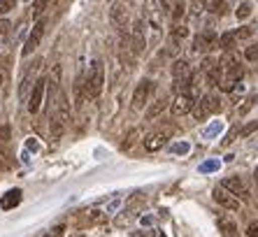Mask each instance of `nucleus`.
<instances>
[{"mask_svg": "<svg viewBox=\"0 0 258 237\" xmlns=\"http://www.w3.org/2000/svg\"><path fill=\"white\" fill-rule=\"evenodd\" d=\"M0 84H3V75H0Z\"/></svg>", "mask_w": 258, "mask_h": 237, "instance_id": "nucleus-37", "label": "nucleus"}, {"mask_svg": "<svg viewBox=\"0 0 258 237\" xmlns=\"http://www.w3.org/2000/svg\"><path fill=\"white\" fill-rule=\"evenodd\" d=\"M235 17L240 19V21H244V19L251 17V3H249V0L240 3V7H237V12H235Z\"/></svg>", "mask_w": 258, "mask_h": 237, "instance_id": "nucleus-19", "label": "nucleus"}, {"mask_svg": "<svg viewBox=\"0 0 258 237\" xmlns=\"http://www.w3.org/2000/svg\"><path fill=\"white\" fill-rule=\"evenodd\" d=\"M49 3H51V0H35V7H33V17H40V14L44 12V10H47L49 7Z\"/></svg>", "mask_w": 258, "mask_h": 237, "instance_id": "nucleus-21", "label": "nucleus"}, {"mask_svg": "<svg viewBox=\"0 0 258 237\" xmlns=\"http://www.w3.org/2000/svg\"><path fill=\"white\" fill-rule=\"evenodd\" d=\"M154 91H156V84L149 82V79H142V82H140L138 86H135V93H133V102H131V107H133V109H142V107L151 100Z\"/></svg>", "mask_w": 258, "mask_h": 237, "instance_id": "nucleus-3", "label": "nucleus"}, {"mask_svg": "<svg viewBox=\"0 0 258 237\" xmlns=\"http://www.w3.org/2000/svg\"><path fill=\"white\" fill-rule=\"evenodd\" d=\"M196 105H198V98H193V95H177L172 100V114L174 116H184V114H188Z\"/></svg>", "mask_w": 258, "mask_h": 237, "instance_id": "nucleus-10", "label": "nucleus"}, {"mask_svg": "<svg viewBox=\"0 0 258 237\" xmlns=\"http://www.w3.org/2000/svg\"><path fill=\"white\" fill-rule=\"evenodd\" d=\"M165 142H168V133L165 131L149 133V135L144 137V149H147V151H158V149L165 147Z\"/></svg>", "mask_w": 258, "mask_h": 237, "instance_id": "nucleus-12", "label": "nucleus"}, {"mask_svg": "<svg viewBox=\"0 0 258 237\" xmlns=\"http://www.w3.org/2000/svg\"><path fill=\"white\" fill-rule=\"evenodd\" d=\"M0 135H3V140H10V131H7V128H3V126H0Z\"/></svg>", "mask_w": 258, "mask_h": 237, "instance_id": "nucleus-32", "label": "nucleus"}, {"mask_svg": "<svg viewBox=\"0 0 258 237\" xmlns=\"http://www.w3.org/2000/svg\"><path fill=\"white\" fill-rule=\"evenodd\" d=\"M258 128V124H251V126H246V128H242V137H246V135H251L253 131Z\"/></svg>", "mask_w": 258, "mask_h": 237, "instance_id": "nucleus-27", "label": "nucleus"}, {"mask_svg": "<svg viewBox=\"0 0 258 237\" xmlns=\"http://www.w3.org/2000/svg\"><path fill=\"white\" fill-rule=\"evenodd\" d=\"M214 47H219V40H216V35L212 30H205V33H200V35L196 37V51L210 53Z\"/></svg>", "mask_w": 258, "mask_h": 237, "instance_id": "nucleus-11", "label": "nucleus"}, {"mask_svg": "<svg viewBox=\"0 0 258 237\" xmlns=\"http://www.w3.org/2000/svg\"><path fill=\"white\" fill-rule=\"evenodd\" d=\"M246 235H249V237H258V221H251V223H249Z\"/></svg>", "mask_w": 258, "mask_h": 237, "instance_id": "nucleus-26", "label": "nucleus"}, {"mask_svg": "<svg viewBox=\"0 0 258 237\" xmlns=\"http://www.w3.org/2000/svg\"><path fill=\"white\" fill-rule=\"evenodd\" d=\"M253 100H256V98H249V102H244V105L240 107V114H246V112H249V109H251V105H253Z\"/></svg>", "mask_w": 258, "mask_h": 237, "instance_id": "nucleus-29", "label": "nucleus"}, {"mask_svg": "<svg viewBox=\"0 0 258 237\" xmlns=\"http://www.w3.org/2000/svg\"><path fill=\"white\" fill-rule=\"evenodd\" d=\"M7 28H10V21H7V19H0V35L7 33Z\"/></svg>", "mask_w": 258, "mask_h": 237, "instance_id": "nucleus-30", "label": "nucleus"}, {"mask_svg": "<svg viewBox=\"0 0 258 237\" xmlns=\"http://www.w3.org/2000/svg\"><path fill=\"white\" fill-rule=\"evenodd\" d=\"M109 21H112V26L119 30L121 35H128V33H131V30H128V26H133L131 17H128V10L121 5V3H114V5L109 7Z\"/></svg>", "mask_w": 258, "mask_h": 237, "instance_id": "nucleus-2", "label": "nucleus"}, {"mask_svg": "<svg viewBox=\"0 0 258 237\" xmlns=\"http://www.w3.org/2000/svg\"><path fill=\"white\" fill-rule=\"evenodd\" d=\"M244 56H246V61H256L258 58V44H249L246 51H244Z\"/></svg>", "mask_w": 258, "mask_h": 237, "instance_id": "nucleus-24", "label": "nucleus"}, {"mask_svg": "<svg viewBox=\"0 0 258 237\" xmlns=\"http://www.w3.org/2000/svg\"><path fill=\"white\" fill-rule=\"evenodd\" d=\"M14 7H17V0H0V17L7 12H12Z\"/></svg>", "mask_w": 258, "mask_h": 237, "instance_id": "nucleus-22", "label": "nucleus"}, {"mask_svg": "<svg viewBox=\"0 0 258 237\" xmlns=\"http://www.w3.org/2000/svg\"><path fill=\"white\" fill-rule=\"evenodd\" d=\"M128 40H131V49L135 56L147 49V37H144V21L142 19H135V24L131 26V33H128Z\"/></svg>", "mask_w": 258, "mask_h": 237, "instance_id": "nucleus-5", "label": "nucleus"}, {"mask_svg": "<svg viewBox=\"0 0 258 237\" xmlns=\"http://www.w3.org/2000/svg\"><path fill=\"white\" fill-rule=\"evenodd\" d=\"M47 82L49 79L40 77L35 82V86H33V91H30V98H28V112L30 114H37L40 109H42L44 95H47Z\"/></svg>", "mask_w": 258, "mask_h": 237, "instance_id": "nucleus-4", "label": "nucleus"}, {"mask_svg": "<svg viewBox=\"0 0 258 237\" xmlns=\"http://www.w3.org/2000/svg\"><path fill=\"white\" fill-rule=\"evenodd\" d=\"M221 186L226 191H230L237 200H249V191H246V186H244V182H242L240 177H226L221 182Z\"/></svg>", "mask_w": 258, "mask_h": 237, "instance_id": "nucleus-9", "label": "nucleus"}, {"mask_svg": "<svg viewBox=\"0 0 258 237\" xmlns=\"http://www.w3.org/2000/svg\"><path fill=\"white\" fill-rule=\"evenodd\" d=\"M19 202H21V191L12 189V191H7L5 196L0 198V207H3V209H12V207H17Z\"/></svg>", "mask_w": 258, "mask_h": 237, "instance_id": "nucleus-15", "label": "nucleus"}, {"mask_svg": "<svg viewBox=\"0 0 258 237\" xmlns=\"http://www.w3.org/2000/svg\"><path fill=\"white\" fill-rule=\"evenodd\" d=\"M42 35H44V21H37V24L33 26V30H30L26 47L21 49V56H30V53L35 51V49L40 47V42H42Z\"/></svg>", "mask_w": 258, "mask_h": 237, "instance_id": "nucleus-8", "label": "nucleus"}, {"mask_svg": "<svg viewBox=\"0 0 258 237\" xmlns=\"http://www.w3.org/2000/svg\"><path fill=\"white\" fill-rule=\"evenodd\" d=\"M188 35V28L181 24H174L172 26V37H177V40H184V37Z\"/></svg>", "mask_w": 258, "mask_h": 237, "instance_id": "nucleus-20", "label": "nucleus"}, {"mask_svg": "<svg viewBox=\"0 0 258 237\" xmlns=\"http://www.w3.org/2000/svg\"><path fill=\"white\" fill-rule=\"evenodd\" d=\"M235 40H237V35H235V33H223V35L219 37V47L226 49V51H233Z\"/></svg>", "mask_w": 258, "mask_h": 237, "instance_id": "nucleus-18", "label": "nucleus"}, {"mask_svg": "<svg viewBox=\"0 0 258 237\" xmlns=\"http://www.w3.org/2000/svg\"><path fill=\"white\" fill-rule=\"evenodd\" d=\"M161 5L163 7H170V5H172V0H161Z\"/></svg>", "mask_w": 258, "mask_h": 237, "instance_id": "nucleus-35", "label": "nucleus"}, {"mask_svg": "<svg viewBox=\"0 0 258 237\" xmlns=\"http://www.w3.org/2000/svg\"><path fill=\"white\" fill-rule=\"evenodd\" d=\"M193 72H191V63H188L186 58H179V61H174L172 63V77L174 79H186L191 77Z\"/></svg>", "mask_w": 258, "mask_h": 237, "instance_id": "nucleus-14", "label": "nucleus"}, {"mask_svg": "<svg viewBox=\"0 0 258 237\" xmlns=\"http://www.w3.org/2000/svg\"><path fill=\"white\" fill-rule=\"evenodd\" d=\"M235 135H237V128H233V131H230V135H228V137H226V140H223V142H221L223 147H228V144L235 140Z\"/></svg>", "mask_w": 258, "mask_h": 237, "instance_id": "nucleus-28", "label": "nucleus"}, {"mask_svg": "<svg viewBox=\"0 0 258 237\" xmlns=\"http://www.w3.org/2000/svg\"><path fill=\"white\" fill-rule=\"evenodd\" d=\"M203 3H205V10H207V12H214V14L226 12V0H203Z\"/></svg>", "mask_w": 258, "mask_h": 237, "instance_id": "nucleus-17", "label": "nucleus"}, {"mask_svg": "<svg viewBox=\"0 0 258 237\" xmlns=\"http://www.w3.org/2000/svg\"><path fill=\"white\" fill-rule=\"evenodd\" d=\"M253 182H256V186H258V167H256V172H253Z\"/></svg>", "mask_w": 258, "mask_h": 237, "instance_id": "nucleus-36", "label": "nucleus"}, {"mask_svg": "<svg viewBox=\"0 0 258 237\" xmlns=\"http://www.w3.org/2000/svg\"><path fill=\"white\" fill-rule=\"evenodd\" d=\"M203 10H205V3H203V0H191V10H188V12H191V17H198Z\"/></svg>", "mask_w": 258, "mask_h": 237, "instance_id": "nucleus-23", "label": "nucleus"}, {"mask_svg": "<svg viewBox=\"0 0 258 237\" xmlns=\"http://www.w3.org/2000/svg\"><path fill=\"white\" fill-rule=\"evenodd\" d=\"M0 167H3V163H0Z\"/></svg>", "mask_w": 258, "mask_h": 237, "instance_id": "nucleus-38", "label": "nucleus"}, {"mask_svg": "<svg viewBox=\"0 0 258 237\" xmlns=\"http://www.w3.org/2000/svg\"><path fill=\"white\" fill-rule=\"evenodd\" d=\"M212 198H214V200L219 202V205H221L223 209H228V212H237V209H240V200H237V198H235L233 193H230V191L223 189L221 184H219V186L214 189Z\"/></svg>", "mask_w": 258, "mask_h": 237, "instance_id": "nucleus-7", "label": "nucleus"}, {"mask_svg": "<svg viewBox=\"0 0 258 237\" xmlns=\"http://www.w3.org/2000/svg\"><path fill=\"white\" fill-rule=\"evenodd\" d=\"M219 109H221V100H219V95L205 93L203 98L198 100V109H196V116H198V118H205L207 114H216Z\"/></svg>", "mask_w": 258, "mask_h": 237, "instance_id": "nucleus-6", "label": "nucleus"}, {"mask_svg": "<svg viewBox=\"0 0 258 237\" xmlns=\"http://www.w3.org/2000/svg\"><path fill=\"white\" fill-rule=\"evenodd\" d=\"M102 84H105V66H102L100 58H93L84 75V89L91 100H98V98H100Z\"/></svg>", "mask_w": 258, "mask_h": 237, "instance_id": "nucleus-1", "label": "nucleus"}, {"mask_svg": "<svg viewBox=\"0 0 258 237\" xmlns=\"http://www.w3.org/2000/svg\"><path fill=\"white\" fill-rule=\"evenodd\" d=\"M186 144H177V147H174V151H179V154H184V151H186Z\"/></svg>", "mask_w": 258, "mask_h": 237, "instance_id": "nucleus-33", "label": "nucleus"}, {"mask_svg": "<svg viewBox=\"0 0 258 237\" xmlns=\"http://www.w3.org/2000/svg\"><path fill=\"white\" fill-rule=\"evenodd\" d=\"M165 107H168V98H158V100L154 102V105H151L149 109H147V118H156L158 114H161L163 109H165Z\"/></svg>", "mask_w": 258, "mask_h": 237, "instance_id": "nucleus-16", "label": "nucleus"}, {"mask_svg": "<svg viewBox=\"0 0 258 237\" xmlns=\"http://www.w3.org/2000/svg\"><path fill=\"white\" fill-rule=\"evenodd\" d=\"M216 225H219V230H221L223 235H230V237L237 230V223L230 219L228 214H216Z\"/></svg>", "mask_w": 258, "mask_h": 237, "instance_id": "nucleus-13", "label": "nucleus"}, {"mask_svg": "<svg viewBox=\"0 0 258 237\" xmlns=\"http://www.w3.org/2000/svg\"><path fill=\"white\" fill-rule=\"evenodd\" d=\"M161 237H165V235H161Z\"/></svg>", "mask_w": 258, "mask_h": 237, "instance_id": "nucleus-39", "label": "nucleus"}, {"mask_svg": "<svg viewBox=\"0 0 258 237\" xmlns=\"http://www.w3.org/2000/svg\"><path fill=\"white\" fill-rule=\"evenodd\" d=\"M181 14H184V5H181V3H179V5L174 7V19H179Z\"/></svg>", "mask_w": 258, "mask_h": 237, "instance_id": "nucleus-31", "label": "nucleus"}, {"mask_svg": "<svg viewBox=\"0 0 258 237\" xmlns=\"http://www.w3.org/2000/svg\"><path fill=\"white\" fill-rule=\"evenodd\" d=\"M251 33H253V28H249V26H242V28L237 30L235 35L240 37V40H249V37H251Z\"/></svg>", "mask_w": 258, "mask_h": 237, "instance_id": "nucleus-25", "label": "nucleus"}, {"mask_svg": "<svg viewBox=\"0 0 258 237\" xmlns=\"http://www.w3.org/2000/svg\"><path fill=\"white\" fill-rule=\"evenodd\" d=\"M133 237H151V235H149V232H142V230H140V232H135Z\"/></svg>", "mask_w": 258, "mask_h": 237, "instance_id": "nucleus-34", "label": "nucleus"}]
</instances>
